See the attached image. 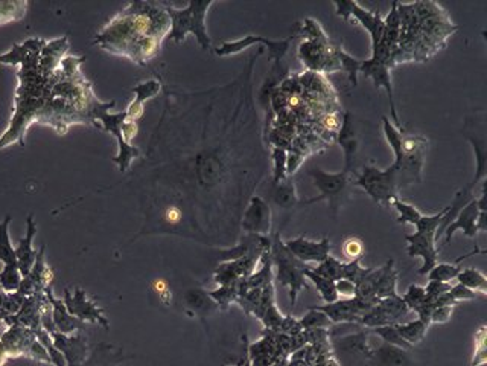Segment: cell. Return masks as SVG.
Returning <instances> with one entry per match:
<instances>
[{
    "label": "cell",
    "mask_w": 487,
    "mask_h": 366,
    "mask_svg": "<svg viewBox=\"0 0 487 366\" xmlns=\"http://www.w3.org/2000/svg\"><path fill=\"white\" fill-rule=\"evenodd\" d=\"M367 331H361L356 335H349L343 339L338 340V345L349 354H364L367 357H372V350L367 344Z\"/></svg>",
    "instance_id": "obj_31"
},
{
    "label": "cell",
    "mask_w": 487,
    "mask_h": 366,
    "mask_svg": "<svg viewBox=\"0 0 487 366\" xmlns=\"http://www.w3.org/2000/svg\"><path fill=\"white\" fill-rule=\"evenodd\" d=\"M407 252L409 257H421L423 260V264L419 274L428 275L433 270V267L437 264L440 249L437 248V241H435V234L430 232H414L412 235H405Z\"/></svg>",
    "instance_id": "obj_17"
},
{
    "label": "cell",
    "mask_w": 487,
    "mask_h": 366,
    "mask_svg": "<svg viewBox=\"0 0 487 366\" xmlns=\"http://www.w3.org/2000/svg\"><path fill=\"white\" fill-rule=\"evenodd\" d=\"M456 279L458 281V284L467 287L469 290H472L481 296L487 295V278L478 269H472V267L461 269V272L457 275Z\"/></svg>",
    "instance_id": "obj_27"
},
{
    "label": "cell",
    "mask_w": 487,
    "mask_h": 366,
    "mask_svg": "<svg viewBox=\"0 0 487 366\" xmlns=\"http://www.w3.org/2000/svg\"><path fill=\"white\" fill-rule=\"evenodd\" d=\"M10 223L11 216H6L0 223V261L5 264L3 270L0 272V286L5 292L13 293L19 290L23 278L19 270V264H17L15 249L11 243L10 231H8Z\"/></svg>",
    "instance_id": "obj_10"
},
{
    "label": "cell",
    "mask_w": 487,
    "mask_h": 366,
    "mask_svg": "<svg viewBox=\"0 0 487 366\" xmlns=\"http://www.w3.org/2000/svg\"><path fill=\"white\" fill-rule=\"evenodd\" d=\"M399 43L390 67L402 63H423L445 49L448 40L458 31L448 11L435 2L399 3Z\"/></svg>",
    "instance_id": "obj_3"
},
{
    "label": "cell",
    "mask_w": 487,
    "mask_h": 366,
    "mask_svg": "<svg viewBox=\"0 0 487 366\" xmlns=\"http://www.w3.org/2000/svg\"><path fill=\"white\" fill-rule=\"evenodd\" d=\"M285 246L298 261H302L305 264L323 262L324 260L329 258V252L332 249L330 240L326 237L321 238L320 241H312L305 235H300L294 238V240L285 241Z\"/></svg>",
    "instance_id": "obj_18"
},
{
    "label": "cell",
    "mask_w": 487,
    "mask_h": 366,
    "mask_svg": "<svg viewBox=\"0 0 487 366\" xmlns=\"http://www.w3.org/2000/svg\"><path fill=\"white\" fill-rule=\"evenodd\" d=\"M71 43L67 37L45 40L32 37L17 43L10 52L0 55V63L20 66L17 72V86L14 95V108L10 125L0 136V150L19 143L27 146V132L37 122L40 112L48 103L58 78L59 66L67 55Z\"/></svg>",
    "instance_id": "obj_1"
},
{
    "label": "cell",
    "mask_w": 487,
    "mask_h": 366,
    "mask_svg": "<svg viewBox=\"0 0 487 366\" xmlns=\"http://www.w3.org/2000/svg\"><path fill=\"white\" fill-rule=\"evenodd\" d=\"M169 32L170 17L165 3L131 2L96 34L93 43L106 52L147 66L159 55Z\"/></svg>",
    "instance_id": "obj_2"
},
{
    "label": "cell",
    "mask_w": 487,
    "mask_h": 366,
    "mask_svg": "<svg viewBox=\"0 0 487 366\" xmlns=\"http://www.w3.org/2000/svg\"><path fill=\"white\" fill-rule=\"evenodd\" d=\"M396 284H398V272L395 270V262L388 261L386 266L379 269V276H378V283H376L375 296L378 297V300L399 296L396 292Z\"/></svg>",
    "instance_id": "obj_22"
},
{
    "label": "cell",
    "mask_w": 487,
    "mask_h": 366,
    "mask_svg": "<svg viewBox=\"0 0 487 366\" xmlns=\"http://www.w3.org/2000/svg\"><path fill=\"white\" fill-rule=\"evenodd\" d=\"M332 5L335 6V11L340 17H343L347 22L350 19L356 20L370 34L372 50L378 48L384 31V19L379 13L365 10V8H363L358 2H349V0H338V2H334Z\"/></svg>",
    "instance_id": "obj_11"
},
{
    "label": "cell",
    "mask_w": 487,
    "mask_h": 366,
    "mask_svg": "<svg viewBox=\"0 0 487 366\" xmlns=\"http://www.w3.org/2000/svg\"><path fill=\"white\" fill-rule=\"evenodd\" d=\"M161 86H160V83L157 80H148V81H143L140 83L139 86H136L133 89V92L136 93V101L140 104H145L147 103L148 99L154 98L156 95H159V92H160Z\"/></svg>",
    "instance_id": "obj_38"
},
{
    "label": "cell",
    "mask_w": 487,
    "mask_h": 366,
    "mask_svg": "<svg viewBox=\"0 0 487 366\" xmlns=\"http://www.w3.org/2000/svg\"><path fill=\"white\" fill-rule=\"evenodd\" d=\"M391 206L395 208L398 211V223L400 225H413L416 226L417 225V221L422 218V212L419 211L416 206L413 205H409V203L404 202L402 199H399L396 197L395 200L391 202Z\"/></svg>",
    "instance_id": "obj_33"
},
{
    "label": "cell",
    "mask_w": 487,
    "mask_h": 366,
    "mask_svg": "<svg viewBox=\"0 0 487 366\" xmlns=\"http://www.w3.org/2000/svg\"><path fill=\"white\" fill-rule=\"evenodd\" d=\"M300 322V325L303 330L306 331H312V330H330L332 328V322L326 314L319 310L310 309L305 316L298 321Z\"/></svg>",
    "instance_id": "obj_34"
},
{
    "label": "cell",
    "mask_w": 487,
    "mask_h": 366,
    "mask_svg": "<svg viewBox=\"0 0 487 366\" xmlns=\"http://www.w3.org/2000/svg\"><path fill=\"white\" fill-rule=\"evenodd\" d=\"M36 232H37L36 220H34V216H29L27 218V237L22 238V240L19 241V246L14 248L22 278L28 276L31 274L34 264H36V260H37L38 252L32 249V240L34 237H36Z\"/></svg>",
    "instance_id": "obj_20"
},
{
    "label": "cell",
    "mask_w": 487,
    "mask_h": 366,
    "mask_svg": "<svg viewBox=\"0 0 487 366\" xmlns=\"http://www.w3.org/2000/svg\"><path fill=\"white\" fill-rule=\"evenodd\" d=\"M456 305H439L431 311L430 323H445L451 319L452 311H454Z\"/></svg>",
    "instance_id": "obj_41"
},
{
    "label": "cell",
    "mask_w": 487,
    "mask_h": 366,
    "mask_svg": "<svg viewBox=\"0 0 487 366\" xmlns=\"http://www.w3.org/2000/svg\"><path fill=\"white\" fill-rule=\"evenodd\" d=\"M354 186L361 188L373 202L382 206H390L400 192L398 174L393 167L379 169L375 165H367L360 174H355Z\"/></svg>",
    "instance_id": "obj_7"
},
{
    "label": "cell",
    "mask_w": 487,
    "mask_h": 366,
    "mask_svg": "<svg viewBox=\"0 0 487 366\" xmlns=\"http://www.w3.org/2000/svg\"><path fill=\"white\" fill-rule=\"evenodd\" d=\"M163 220L166 221L168 225L170 226H175L180 223V221L183 220V211L182 208H178L175 205H170V206H166L165 211H163Z\"/></svg>",
    "instance_id": "obj_42"
},
{
    "label": "cell",
    "mask_w": 487,
    "mask_h": 366,
    "mask_svg": "<svg viewBox=\"0 0 487 366\" xmlns=\"http://www.w3.org/2000/svg\"><path fill=\"white\" fill-rule=\"evenodd\" d=\"M335 54L340 59V66L341 71L347 73V78L350 81L352 86H358V73H360V66H361V59L355 58L354 55H350L349 52L343 49V46L335 43Z\"/></svg>",
    "instance_id": "obj_30"
},
{
    "label": "cell",
    "mask_w": 487,
    "mask_h": 366,
    "mask_svg": "<svg viewBox=\"0 0 487 366\" xmlns=\"http://www.w3.org/2000/svg\"><path fill=\"white\" fill-rule=\"evenodd\" d=\"M294 38L296 37L291 36V37H288L285 40L275 41V40H268V38H265V37L247 36V37L238 40V41H226V43H223V45L217 48L215 52L219 57H227V55H233V54L241 52L242 49L252 46L253 43H261L265 48H268L270 58L272 59V62H275V64H280L282 59H284V57L286 55V52L289 50V46H291Z\"/></svg>",
    "instance_id": "obj_13"
},
{
    "label": "cell",
    "mask_w": 487,
    "mask_h": 366,
    "mask_svg": "<svg viewBox=\"0 0 487 366\" xmlns=\"http://www.w3.org/2000/svg\"><path fill=\"white\" fill-rule=\"evenodd\" d=\"M355 174L356 173L346 171V169H343V171L340 173H328V171H323L321 168H311L310 171H307V176L312 178L314 185L317 186L320 191V195L319 197L302 202V205L307 206V205H312V203L326 200L329 203L332 212L337 216V212L341 208V203H343L344 195L347 194L349 186L354 185Z\"/></svg>",
    "instance_id": "obj_9"
},
{
    "label": "cell",
    "mask_w": 487,
    "mask_h": 366,
    "mask_svg": "<svg viewBox=\"0 0 487 366\" xmlns=\"http://www.w3.org/2000/svg\"><path fill=\"white\" fill-rule=\"evenodd\" d=\"M475 340H477V351H475V357H480V359L477 360V365H481L486 362V350H484V342H486V327H481L480 331H478L477 336H475Z\"/></svg>",
    "instance_id": "obj_44"
},
{
    "label": "cell",
    "mask_w": 487,
    "mask_h": 366,
    "mask_svg": "<svg viewBox=\"0 0 487 366\" xmlns=\"http://www.w3.org/2000/svg\"><path fill=\"white\" fill-rule=\"evenodd\" d=\"M108 110L110 108L99 110L98 115H96V121L101 122L99 124L101 130L113 133L117 138V141H119V153H117V156L113 160H115V164L119 165V169H121L122 173H125L126 169L130 168L133 159L139 156V150L136 148V147H133V146H130V143H126L125 139H124V136H122L121 127L125 122L126 113L125 112H122V113H108Z\"/></svg>",
    "instance_id": "obj_12"
},
{
    "label": "cell",
    "mask_w": 487,
    "mask_h": 366,
    "mask_svg": "<svg viewBox=\"0 0 487 366\" xmlns=\"http://www.w3.org/2000/svg\"><path fill=\"white\" fill-rule=\"evenodd\" d=\"M390 72H391V69L388 67V64L373 62V59H370V58L365 59V62H361V66H360V73H363L365 78H370L376 89H386L388 99H390V112H391L393 122L396 124L395 127L398 130L404 132V125H402V122H400V119H399L398 112H396L395 90H393Z\"/></svg>",
    "instance_id": "obj_16"
},
{
    "label": "cell",
    "mask_w": 487,
    "mask_h": 366,
    "mask_svg": "<svg viewBox=\"0 0 487 366\" xmlns=\"http://www.w3.org/2000/svg\"><path fill=\"white\" fill-rule=\"evenodd\" d=\"M481 209H486V182L483 183V190H481V195L480 199H474L467 203V205L461 209L457 217L454 218V221L446 227L445 231V243L443 246H448L449 241L452 240V237L457 231H463V234L469 238H475L478 235V229H477V220H478V214H480Z\"/></svg>",
    "instance_id": "obj_15"
},
{
    "label": "cell",
    "mask_w": 487,
    "mask_h": 366,
    "mask_svg": "<svg viewBox=\"0 0 487 366\" xmlns=\"http://www.w3.org/2000/svg\"><path fill=\"white\" fill-rule=\"evenodd\" d=\"M395 327L399 331V335L402 336L407 342L414 348V345L422 342L423 337L426 336V331H428L430 325L421 319H416V321L408 322V323H395Z\"/></svg>",
    "instance_id": "obj_29"
},
{
    "label": "cell",
    "mask_w": 487,
    "mask_h": 366,
    "mask_svg": "<svg viewBox=\"0 0 487 366\" xmlns=\"http://www.w3.org/2000/svg\"><path fill=\"white\" fill-rule=\"evenodd\" d=\"M29 3L24 0H0V27L24 19Z\"/></svg>",
    "instance_id": "obj_28"
},
{
    "label": "cell",
    "mask_w": 487,
    "mask_h": 366,
    "mask_svg": "<svg viewBox=\"0 0 487 366\" xmlns=\"http://www.w3.org/2000/svg\"><path fill=\"white\" fill-rule=\"evenodd\" d=\"M305 276H306V279H310L311 283L315 286V288H317V292L320 293V297L324 302L332 304V302L338 301L335 281L317 275L311 267L306 269Z\"/></svg>",
    "instance_id": "obj_26"
},
{
    "label": "cell",
    "mask_w": 487,
    "mask_h": 366,
    "mask_svg": "<svg viewBox=\"0 0 487 366\" xmlns=\"http://www.w3.org/2000/svg\"><path fill=\"white\" fill-rule=\"evenodd\" d=\"M335 138L344 153V169L346 171L355 173L354 164H355V157L358 151V138L354 130L352 115H350L349 112L343 113V124H341V129L337 133Z\"/></svg>",
    "instance_id": "obj_21"
},
{
    "label": "cell",
    "mask_w": 487,
    "mask_h": 366,
    "mask_svg": "<svg viewBox=\"0 0 487 366\" xmlns=\"http://www.w3.org/2000/svg\"><path fill=\"white\" fill-rule=\"evenodd\" d=\"M286 160L288 153L284 148L272 147V162H275V171H272V182L280 183L288 178L286 174Z\"/></svg>",
    "instance_id": "obj_36"
},
{
    "label": "cell",
    "mask_w": 487,
    "mask_h": 366,
    "mask_svg": "<svg viewBox=\"0 0 487 366\" xmlns=\"http://www.w3.org/2000/svg\"><path fill=\"white\" fill-rule=\"evenodd\" d=\"M425 287H421V286H409V288L407 290V293L404 296H400L402 297V301L407 304V307L409 310H414L417 311L419 309L422 307L423 302H425Z\"/></svg>",
    "instance_id": "obj_39"
},
{
    "label": "cell",
    "mask_w": 487,
    "mask_h": 366,
    "mask_svg": "<svg viewBox=\"0 0 487 366\" xmlns=\"http://www.w3.org/2000/svg\"><path fill=\"white\" fill-rule=\"evenodd\" d=\"M372 357H375V359L384 366H408L409 365L408 351L395 345H388L386 342L376 348V350H372Z\"/></svg>",
    "instance_id": "obj_24"
},
{
    "label": "cell",
    "mask_w": 487,
    "mask_h": 366,
    "mask_svg": "<svg viewBox=\"0 0 487 366\" xmlns=\"http://www.w3.org/2000/svg\"><path fill=\"white\" fill-rule=\"evenodd\" d=\"M311 269L320 276L329 278L332 281H338V279H344L346 262L340 261L338 258L329 255L328 260H324L323 262H320L317 267H311Z\"/></svg>",
    "instance_id": "obj_32"
},
{
    "label": "cell",
    "mask_w": 487,
    "mask_h": 366,
    "mask_svg": "<svg viewBox=\"0 0 487 366\" xmlns=\"http://www.w3.org/2000/svg\"><path fill=\"white\" fill-rule=\"evenodd\" d=\"M272 199H275V203L282 209H293L298 205H302V202L298 200L296 185L289 181V178H285L284 182L275 185Z\"/></svg>",
    "instance_id": "obj_25"
},
{
    "label": "cell",
    "mask_w": 487,
    "mask_h": 366,
    "mask_svg": "<svg viewBox=\"0 0 487 366\" xmlns=\"http://www.w3.org/2000/svg\"><path fill=\"white\" fill-rule=\"evenodd\" d=\"M272 258H275L279 281L284 286L289 287V300H291L289 309L293 311L296 307L298 293H300L303 288L305 290L310 288L305 276V272L310 266L298 261L294 255L286 249L285 243L280 241L279 234L275 237V241H272Z\"/></svg>",
    "instance_id": "obj_8"
},
{
    "label": "cell",
    "mask_w": 487,
    "mask_h": 366,
    "mask_svg": "<svg viewBox=\"0 0 487 366\" xmlns=\"http://www.w3.org/2000/svg\"><path fill=\"white\" fill-rule=\"evenodd\" d=\"M212 5V0H208V2H195V0H192L183 10H178L173 3H165L166 11L170 17V32L168 37L175 43H182L187 34L192 32L200 46L204 50H209L210 37L206 29V15Z\"/></svg>",
    "instance_id": "obj_6"
},
{
    "label": "cell",
    "mask_w": 487,
    "mask_h": 366,
    "mask_svg": "<svg viewBox=\"0 0 487 366\" xmlns=\"http://www.w3.org/2000/svg\"><path fill=\"white\" fill-rule=\"evenodd\" d=\"M335 288H337V293L338 296H346V297H354L355 296V292H356V287L354 283H350V281L347 279H338L335 281Z\"/></svg>",
    "instance_id": "obj_45"
},
{
    "label": "cell",
    "mask_w": 487,
    "mask_h": 366,
    "mask_svg": "<svg viewBox=\"0 0 487 366\" xmlns=\"http://www.w3.org/2000/svg\"><path fill=\"white\" fill-rule=\"evenodd\" d=\"M382 129L395 153V162L391 167L398 174L399 188L402 190L412 183L422 182L425 157L430 150L428 138L422 134H404L387 116L382 118Z\"/></svg>",
    "instance_id": "obj_4"
},
{
    "label": "cell",
    "mask_w": 487,
    "mask_h": 366,
    "mask_svg": "<svg viewBox=\"0 0 487 366\" xmlns=\"http://www.w3.org/2000/svg\"><path fill=\"white\" fill-rule=\"evenodd\" d=\"M294 37L305 38L297 49V57L306 71L320 75L341 72L335 43H332L317 20L306 19L303 24H297Z\"/></svg>",
    "instance_id": "obj_5"
},
{
    "label": "cell",
    "mask_w": 487,
    "mask_h": 366,
    "mask_svg": "<svg viewBox=\"0 0 487 366\" xmlns=\"http://www.w3.org/2000/svg\"><path fill=\"white\" fill-rule=\"evenodd\" d=\"M449 297H451V301L457 304L460 301H474V300H478V293L472 292V290H469L467 287L465 286H461V284H457V286H452L451 287V290L448 292Z\"/></svg>",
    "instance_id": "obj_40"
},
{
    "label": "cell",
    "mask_w": 487,
    "mask_h": 366,
    "mask_svg": "<svg viewBox=\"0 0 487 366\" xmlns=\"http://www.w3.org/2000/svg\"><path fill=\"white\" fill-rule=\"evenodd\" d=\"M244 229L252 234H268L271 229V209L263 199L254 195L244 216Z\"/></svg>",
    "instance_id": "obj_19"
},
{
    "label": "cell",
    "mask_w": 487,
    "mask_h": 366,
    "mask_svg": "<svg viewBox=\"0 0 487 366\" xmlns=\"http://www.w3.org/2000/svg\"><path fill=\"white\" fill-rule=\"evenodd\" d=\"M364 252H365L364 243L361 238L358 237H347L343 241V244H341V253H343L349 261L361 260Z\"/></svg>",
    "instance_id": "obj_37"
},
{
    "label": "cell",
    "mask_w": 487,
    "mask_h": 366,
    "mask_svg": "<svg viewBox=\"0 0 487 366\" xmlns=\"http://www.w3.org/2000/svg\"><path fill=\"white\" fill-rule=\"evenodd\" d=\"M121 132H122V136H124L125 142L130 143V146H131V141L139 133V125H138V122H131V121H126V119H125V122L121 127Z\"/></svg>",
    "instance_id": "obj_46"
},
{
    "label": "cell",
    "mask_w": 487,
    "mask_h": 366,
    "mask_svg": "<svg viewBox=\"0 0 487 366\" xmlns=\"http://www.w3.org/2000/svg\"><path fill=\"white\" fill-rule=\"evenodd\" d=\"M152 288L156 290V293L159 295V297L161 300V302H165V304H169L170 301V297H173V295H170V290H169V286L165 279H156L152 283Z\"/></svg>",
    "instance_id": "obj_43"
},
{
    "label": "cell",
    "mask_w": 487,
    "mask_h": 366,
    "mask_svg": "<svg viewBox=\"0 0 487 366\" xmlns=\"http://www.w3.org/2000/svg\"><path fill=\"white\" fill-rule=\"evenodd\" d=\"M372 331H373L375 335H378L384 340V342L388 344V345L399 346V348H402V350H405V351H412L413 350V346L409 345L407 340L399 335V331L396 330L395 325L376 327V328H372Z\"/></svg>",
    "instance_id": "obj_35"
},
{
    "label": "cell",
    "mask_w": 487,
    "mask_h": 366,
    "mask_svg": "<svg viewBox=\"0 0 487 366\" xmlns=\"http://www.w3.org/2000/svg\"><path fill=\"white\" fill-rule=\"evenodd\" d=\"M408 311L409 309L400 296L384 297V300L378 301V304L369 313L364 314L361 323L367 328L395 325V323H399L400 318L407 316Z\"/></svg>",
    "instance_id": "obj_14"
},
{
    "label": "cell",
    "mask_w": 487,
    "mask_h": 366,
    "mask_svg": "<svg viewBox=\"0 0 487 366\" xmlns=\"http://www.w3.org/2000/svg\"><path fill=\"white\" fill-rule=\"evenodd\" d=\"M483 253H486V251L475 248V251L469 252L467 255H463V257L457 258L454 262L435 264V266L433 267V270L428 274V278H430V281H440V283H451L452 279H456V278H457V275L460 274L461 269H463V267H460V262H461V261H463V260L467 258V257H472V255H483Z\"/></svg>",
    "instance_id": "obj_23"
}]
</instances>
